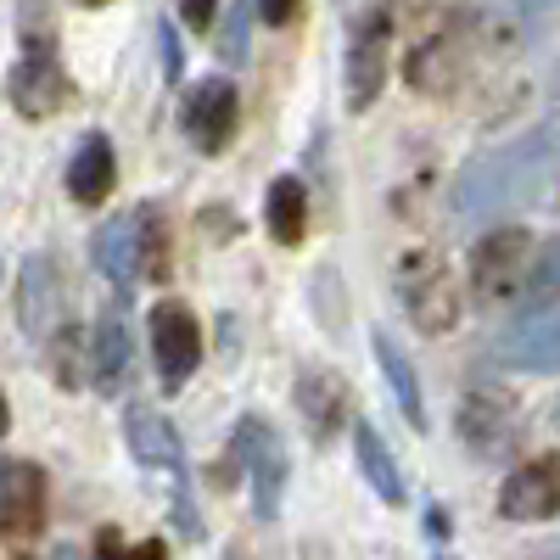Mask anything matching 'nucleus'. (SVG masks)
Wrapping results in <instances>:
<instances>
[{
    "instance_id": "obj_1",
    "label": "nucleus",
    "mask_w": 560,
    "mask_h": 560,
    "mask_svg": "<svg viewBox=\"0 0 560 560\" xmlns=\"http://www.w3.org/2000/svg\"><path fill=\"white\" fill-rule=\"evenodd\" d=\"M555 152H560V140L549 129H538V135H522V140H510V147L477 158L454 185V213L465 224H477L488 213L533 202L555 174Z\"/></svg>"
},
{
    "instance_id": "obj_2",
    "label": "nucleus",
    "mask_w": 560,
    "mask_h": 560,
    "mask_svg": "<svg viewBox=\"0 0 560 560\" xmlns=\"http://www.w3.org/2000/svg\"><path fill=\"white\" fill-rule=\"evenodd\" d=\"M18 319H23V331L45 348V359H51V370H57V382H79V370H73V342H79V331H73V308H68V280H62V269H57V258L51 253H34L28 264H23V275H18Z\"/></svg>"
},
{
    "instance_id": "obj_3",
    "label": "nucleus",
    "mask_w": 560,
    "mask_h": 560,
    "mask_svg": "<svg viewBox=\"0 0 560 560\" xmlns=\"http://www.w3.org/2000/svg\"><path fill=\"white\" fill-rule=\"evenodd\" d=\"M393 287H398L404 314L427 337L454 331V319H459V287H454V275H448V264L438 253H404L398 269H393Z\"/></svg>"
},
{
    "instance_id": "obj_4",
    "label": "nucleus",
    "mask_w": 560,
    "mask_h": 560,
    "mask_svg": "<svg viewBox=\"0 0 560 560\" xmlns=\"http://www.w3.org/2000/svg\"><path fill=\"white\" fill-rule=\"evenodd\" d=\"M533 236L527 230H516V224H504V230H493V236H482L477 242V253H471V287H477V298L482 303H516L522 292H527V275H533Z\"/></svg>"
},
{
    "instance_id": "obj_5",
    "label": "nucleus",
    "mask_w": 560,
    "mask_h": 560,
    "mask_svg": "<svg viewBox=\"0 0 560 560\" xmlns=\"http://www.w3.org/2000/svg\"><path fill=\"white\" fill-rule=\"evenodd\" d=\"M236 454L247 465V482H253V510L264 522L280 516V499H287V443L275 438V427L264 415H242L236 427Z\"/></svg>"
},
{
    "instance_id": "obj_6",
    "label": "nucleus",
    "mask_w": 560,
    "mask_h": 560,
    "mask_svg": "<svg viewBox=\"0 0 560 560\" xmlns=\"http://www.w3.org/2000/svg\"><path fill=\"white\" fill-rule=\"evenodd\" d=\"M387 45H393V7H370L348 34V107L364 113L387 84Z\"/></svg>"
},
{
    "instance_id": "obj_7",
    "label": "nucleus",
    "mask_w": 560,
    "mask_h": 560,
    "mask_svg": "<svg viewBox=\"0 0 560 560\" xmlns=\"http://www.w3.org/2000/svg\"><path fill=\"white\" fill-rule=\"evenodd\" d=\"M68 96H73V79H68V68L57 62L51 34L28 39V51H23L18 73H12V107H18L23 118H51V113L68 107Z\"/></svg>"
},
{
    "instance_id": "obj_8",
    "label": "nucleus",
    "mask_w": 560,
    "mask_h": 560,
    "mask_svg": "<svg viewBox=\"0 0 560 560\" xmlns=\"http://www.w3.org/2000/svg\"><path fill=\"white\" fill-rule=\"evenodd\" d=\"M152 359H158V376H163L168 393L191 382L197 364H202V325H197L191 308L174 303V298H163L152 308Z\"/></svg>"
},
{
    "instance_id": "obj_9",
    "label": "nucleus",
    "mask_w": 560,
    "mask_h": 560,
    "mask_svg": "<svg viewBox=\"0 0 560 560\" xmlns=\"http://www.w3.org/2000/svg\"><path fill=\"white\" fill-rule=\"evenodd\" d=\"M499 516L510 522H549L560 516V454H538L504 477L499 488Z\"/></svg>"
},
{
    "instance_id": "obj_10",
    "label": "nucleus",
    "mask_w": 560,
    "mask_h": 560,
    "mask_svg": "<svg viewBox=\"0 0 560 560\" xmlns=\"http://www.w3.org/2000/svg\"><path fill=\"white\" fill-rule=\"evenodd\" d=\"M236 118H242V102H236V84L230 79H202L191 96H185V135H191V147L197 152H224L230 147V135H236Z\"/></svg>"
},
{
    "instance_id": "obj_11",
    "label": "nucleus",
    "mask_w": 560,
    "mask_h": 560,
    "mask_svg": "<svg viewBox=\"0 0 560 560\" xmlns=\"http://www.w3.org/2000/svg\"><path fill=\"white\" fill-rule=\"evenodd\" d=\"M493 359L504 370H527V376H555L560 370V308H538L522 325H510L499 337Z\"/></svg>"
},
{
    "instance_id": "obj_12",
    "label": "nucleus",
    "mask_w": 560,
    "mask_h": 560,
    "mask_svg": "<svg viewBox=\"0 0 560 560\" xmlns=\"http://www.w3.org/2000/svg\"><path fill=\"white\" fill-rule=\"evenodd\" d=\"M96 269L113 280L118 292H129L147 275V208L140 213H118L113 224L96 230Z\"/></svg>"
},
{
    "instance_id": "obj_13",
    "label": "nucleus",
    "mask_w": 560,
    "mask_h": 560,
    "mask_svg": "<svg viewBox=\"0 0 560 560\" xmlns=\"http://www.w3.org/2000/svg\"><path fill=\"white\" fill-rule=\"evenodd\" d=\"M135 382V337H129V303H107L102 308V325H96V387L107 398L129 393Z\"/></svg>"
},
{
    "instance_id": "obj_14",
    "label": "nucleus",
    "mask_w": 560,
    "mask_h": 560,
    "mask_svg": "<svg viewBox=\"0 0 560 560\" xmlns=\"http://www.w3.org/2000/svg\"><path fill=\"white\" fill-rule=\"evenodd\" d=\"M45 527V477L34 465H7L0 471V533L28 544Z\"/></svg>"
},
{
    "instance_id": "obj_15",
    "label": "nucleus",
    "mask_w": 560,
    "mask_h": 560,
    "mask_svg": "<svg viewBox=\"0 0 560 560\" xmlns=\"http://www.w3.org/2000/svg\"><path fill=\"white\" fill-rule=\"evenodd\" d=\"M124 438H129V454L140 465H158L168 477H185V448H179V432L168 427L163 415L152 409H129L124 415Z\"/></svg>"
},
{
    "instance_id": "obj_16",
    "label": "nucleus",
    "mask_w": 560,
    "mask_h": 560,
    "mask_svg": "<svg viewBox=\"0 0 560 560\" xmlns=\"http://www.w3.org/2000/svg\"><path fill=\"white\" fill-rule=\"evenodd\" d=\"M113 179H118V163H113L107 135H84L73 163H68V197L79 208H102L113 197Z\"/></svg>"
},
{
    "instance_id": "obj_17",
    "label": "nucleus",
    "mask_w": 560,
    "mask_h": 560,
    "mask_svg": "<svg viewBox=\"0 0 560 560\" xmlns=\"http://www.w3.org/2000/svg\"><path fill=\"white\" fill-rule=\"evenodd\" d=\"M298 409L314 427V438H331L348 420V387H342L337 370H319V364L303 370V376H298Z\"/></svg>"
},
{
    "instance_id": "obj_18",
    "label": "nucleus",
    "mask_w": 560,
    "mask_h": 560,
    "mask_svg": "<svg viewBox=\"0 0 560 560\" xmlns=\"http://www.w3.org/2000/svg\"><path fill=\"white\" fill-rule=\"evenodd\" d=\"M370 348H376V364H382V376H387V387H393L404 420H409L415 432H427V398H420V376H415V364L404 359V348H398L387 331L370 337Z\"/></svg>"
},
{
    "instance_id": "obj_19",
    "label": "nucleus",
    "mask_w": 560,
    "mask_h": 560,
    "mask_svg": "<svg viewBox=\"0 0 560 560\" xmlns=\"http://www.w3.org/2000/svg\"><path fill=\"white\" fill-rule=\"evenodd\" d=\"M353 454H359V471H364V482L376 488L387 504H404V471H398L393 448L382 443V432L370 427V420H359V427H353Z\"/></svg>"
},
{
    "instance_id": "obj_20",
    "label": "nucleus",
    "mask_w": 560,
    "mask_h": 560,
    "mask_svg": "<svg viewBox=\"0 0 560 560\" xmlns=\"http://www.w3.org/2000/svg\"><path fill=\"white\" fill-rule=\"evenodd\" d=\"M459 432H465V443H471L477 454H499L510 443V404H499L488 387L471 393L465 409H459Z\"/></svg>"
},
{
    "instance_id": "obj_21",
    "label": "nucleus",
    "mask_w": 560,
    "mask_h": 560,
    "mask_svg": "<svg viewBox=\"0 0 560 560\" xmlns=\"http://www.w3.org/2000/svg\"><path fill=\"white\" fill-rule=\"evenodd\" d=\"M269 236L280 247H298L308 236V191H303V179H292V174H280L269 185Z\"/></svg>"
},
{
    "instance_id": "obj_22",
    "label": "nucleus",
    "mask_w": 560,
    "mask_h": 560,
    "mask_svg": "<svg viewBox=\"0 0 560 560\" xmlns=\"http://www.w3.org/2000/svg\"><path fill=\"white\" fill-rule=\"evenodd\" d=\"M527 303H555L560 298V236H549L538 253H533V275H527Z\"/></svg>"
},
{
    "instance_id": "obj_23",
    "label": "nucleus",
    "mask_w": 560,
    "mask_h": 560,
    "mask_svg": "<svg viewBox=\"0 0 560 560\" xmlns=\"http://www.w3.org/2000/svg\"><path fill=\"white\" fill-rule=\"evenodd\" d=\"M147 275L168 280V230H163V219L152 208H147Z\"/></svg>"
},
{
    "instance_id": "obj_24",
    "label": "nucleus",
    "mask_w": 560,
    "mask_h": 560,
    "mask_svg": "<svg viewBox=\"0 0 560 560\" xmlns=\"http://www.w3.org/2000/svg\"><path fill=\"white\" fill-rule=\"evenodd\" d=\"M96 560H163V544H135V549H129V544L107 527V533L96 538Z\"/></svg>"
},
{
    "instance_id": "obj_25",
    "label": "nucleus",
    "mask_w": 560,
    "mask_h": 560,
    "mask_svg": "<svg viewBox=\"0 0 560 560\" xmlns=\"http://www.w3.org/2000/svg\"><path fill=\"white\" fill-rule=\"evenodd\" d=\"M253 7H258V18H264L269 28H287V23H298L303 0H253Z\"/></svg>"
},
{
    "instance_id": "obj_26",
    "label": "nucleus",
    "mask_w": 560,
    "mask_h": 560,
    "mask_svg": "<svg viewBox=\"0 0 560 560\" xmlns=\"http://www.w3.org/2000/svg\"><path fill=\"white\" fill-rule=\"evenodd\" d=\"M158 34H163V73H168V84H179V73H185V51H179V34H174V23H163Z\"/></svg>"
},
{
    "instance_id": "obj_27",
    "label": "nucleus",
    "mask_w": 560,
    "mask_h": 560,
    "mask_svg": "<svg viewBox=\"0 0 560 560\" xmlns=\"http://www.w3.org/2000/svg\"><path fill=\"white\" fill-rule=\"evenodd\" d=\"M213 12H219V0H185V23H191L197 34L213 28Z\"/></svg>"
},
{
    "instance_id": "obj_28",
    "label": "nucleus",
    "mask_w": 560,
    "mask_h": 560,
    "mask_svg": "<svg viewBox=\"0 0 560 560\" xmlns=\"http://www.w3.org/2000/svg\"><path fill=\"white\" fill-rule=\"evenodd\" d=\"M527 23H549V18H560V0H510Z\"/></svg>"
},
{
    "instance_id": "obj_29",
    "label": "nucleus",
    "mask_w": 560,
    "mask_h": 560,
    "mask_svg": "<svg viewBox=\"0 0 560 560\" xmlns=\"http://www.w3.org/2000/svg\"><path fill=\"white\" fill-rule=\"evenodd\" d=\"M427 527H432V538H448V516H443V510H427Z\"/></svg>"
},
{
    "instance_id": "obj_30",
    "label": "nucleus",
    "mask_w": 560,
    "mask_h": 560,
    "mask_svg": "<svg viewBox=\"0 0 560 560\" xmlns=\"http://www.w3.org/2000/svg\"><path fill=\"white\" fill-rule=\"evenodd\" d=\"M7 427H12V409H7V398H0V438H7Z\"/></svg>"
},
{
    "instance_id": "obj_31",
    "label": "nucleus",
    "mask_w": 560,
    "mask_h": 560,
    "mask_svg": "<svg viewBox=\"0 0 560 560\" xmlns=\"http://www.w3.org/2000/svg\"><path fill=\"white\" fill-rule=\"evenodd\" d=\"M79 7H107V0H79Z\"/></svg>"
},
{
    "instance_id": "obj_32",
    "label": "nucleus",
    "mask_w": 560,
    "mask_h": 560,
    "mask_svg": "<svg viewBox=\"0 0 560 560\" xmlns=\"http://www.w3.org/2000/svg\"><path fill=\"white\" fill-rule=\"evenodd\" d=\"M538 560H560V549H549V555H538Z\"/></svg>"
},
{
    "instance_id": "obj_33",
    "label": "nucleus",
    "mask_w": 560,
    "mask_h": 560,
    "mask_svg": "<svg viewBox=\"0 0 560 560\" xmlns=\"http://www.w3.org/2000/svg\"><path fill=\"white\" fill-rule=\"evenodd\" d=\"M555 427H560V404H555Z\"/></svg>"
},
{
    "instance_id": "obj_34",
    "label": "nucleus",
    "mask_w": 560,
    "mask_h": 560,
    "mask_svg": "<svg viewBox=\"0 0 560 560\" xmlns=\"http://www.w3.org/2000/svg\"><path fill=\"white\" fill-rule=\"evenodd\" d=\"M438 560H448V555H438Z\"/></svg>"
}]
</instances>
